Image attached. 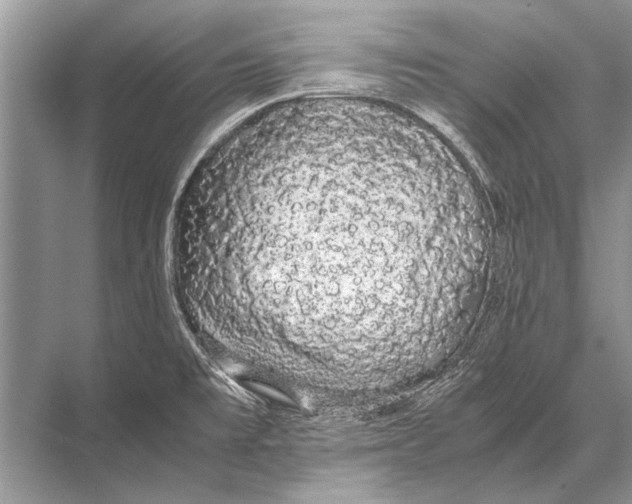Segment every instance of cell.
<instances>
[{
  "label": "cell",
  "mask_w": 632,
  "mask_h": 504,
  "mask_svg": "<svg viewBox=\"0 0 632 504\" xmlns=\"http://www.w3.org/2000/svg\"><path fill=\"white\" fill-rule=\"evenodd\" d=\"M378 148L321 147L259 192L231 244L235 270L290 333L353 348L422 307L456 244L427 234Z\"/></svg>",
  "instance_id": "1"
}]
</instances>
